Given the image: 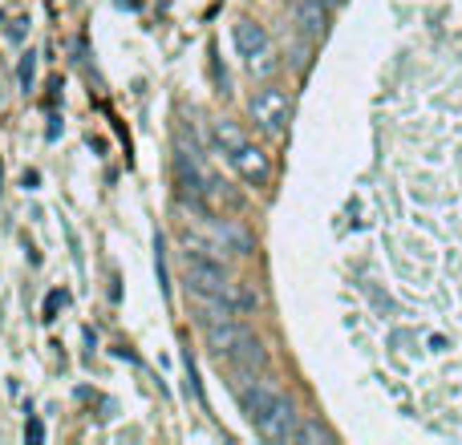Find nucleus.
I'll list each match as a JSON object with an SVG mask.
<instances>
[{"instance_id":"10","label":"nucleus","mask_w":462,"mask_h":445,"mask_svg":"<svg viewBox=\"0 0 462 445\" xmlns=\"http://www.w3.org/2000/svg\"><path fill=\"white\" fill-rule=\"evenodd\" d=\"M57 308H65V292H53V296H49V304H45V320H53Z\"/></svg>"},{"instance_id":"3","label":"nucleus","mask_w":462,"mask_h":445,"mask_svg":"<svg viewBox=\"0 0 462 445\" xmlns=\"http://www.w3.org/2000/svg\"><path fill=\"white\" fill-rule=\"evenodd\" d=\"M203 328H207V340H211L215 356H227V361H235L239 368H264L268 364L264 344H260V336H256L248 324H239V320H231V316H207Z\"/></svg>"},{"instance_id":"7","label":"nucleus","mask_w":462,"mask_h":445,"mask_svg":"<svg viewBox=\"0 0 462 445\" xmlns=\"http://www.w3.org/2000/svg\"><path fill=\"white\" fill-rule=\"evenodd\" d=\"M325 20H329V13H325L320 0H304V4H300V25H304L313 37L325 33Z\"/></svg>"},{"instance_id":"9","label":"nucleus","mask_w":462,"mask_h":445,"mask_svg":"<svg viewBox=\"0 0 462 445\" xmlns=\"http://www.w3.org/2000/svg\"><path fill=\"white\" fill-rule=\"evenodd\" d=\"M158 255H154V264H158V283H163V292H170V276H166V251H163V239L154 243Z\"/></svg>"},{"instance_id":"11","label":"nucleus","mask_w":462,"mask_h":445,"mask_svg":"<svg viewBox=\"0 0 462 445\" xmlns=\"http://www.w3.org/2000/svg\"><path fill=\"white\" fill-rule=\"evenodd\" d=\"M25 437H33V441H41V437H45V429H41V421H29V425H25Z\"/></svg>"},{"instance_id":"4","label":"nucleus","mask_w":462,"mask_h":445,"mask_svg":"<svg viewBox=\"0 0 462 445\" xmlns=\"http://www.w3.org/2000/svg\"><path fill=\"white\" fill-rule=\"evenodd\" d=\"M215 142H219V150L227 154V162L235 166V174H239L244 182L264 186V182L272 179V162H268V154L260 146H251L235 122H219V126H215Z\"/></svg>"},{"instance_id":"5","label":"nucleus","mask_w":462,"mask_h":445,"mask_svg":"<svg viewBox=\"0 0 462 445\" xmlns=\"http://www.w3.org/2000/svg\"><path fill=\"white\" fill-rule=\"evenodd\" d=\"M248 110H251V122L264 134H284L288 117H292V101H288L284 89H260V93L248 101Z\"/></svg>"},{"instance_id":"6","label":"nucleus","mask_w":462,"mask_h":445,"mask_svg":"<svg viewBox=\"0 0 462 445\" xmlns=\"http://www.w3.org/2000/svg\"><path fill=\"white\" fill-rule=\"evenodd\" d=\"M235 49H239V57H248L251 65H256V57H264V49H268V33L256 25V20H239L235 25Z\"/></svg>"},{"instance_id":"8","label":"nucleus","mask_w":462,"mask_h":445,"mask_svg":"<svg viewBox=\"0 0 462 445\" xmlns=\"http://www.w3.org/2000/svg\"><path fill=\"white\" fill-rule=\"evenodd\" d=\"M33 73H37V57L33 53H25V57H20V69H17V77H20L25 89H33Z\"/></svg>"},{"instance_id":"2","label":"nucleus","mask_w":462,"mask_h":445,"mask_svg":"<svg viewBox=\"0 0 462 445\" xmlns=\"http://www.w3.org/2000/svg\"><path fill=\"white\" fill-rule=\"evenodd\" d=\"M182 264H187V283H191V292H195L199 299H219V304H227L235 312H256V308H260V296L248 292L244 283L231 280L227 267L219 264V259H211L207 251L187 247Z\"/></svg>"},{"instance_id":"1","label":"nucleus","mask_w":462,"mask_h":445,"mask_svg":"<svg viewBox=\"0 0 462 445\" xmlns=\"http://www.w3.org/2000/svg\"><path fill=\"white\" fill-rule=\"evenodd\" d=\"M235 393H239V405H244V413H248V421L256 425L260 437H268V441H292V437H296V425H300L296 409H292V401L280 396L272 385H264V380H244Z\"/></svg>"}]
</instances>
